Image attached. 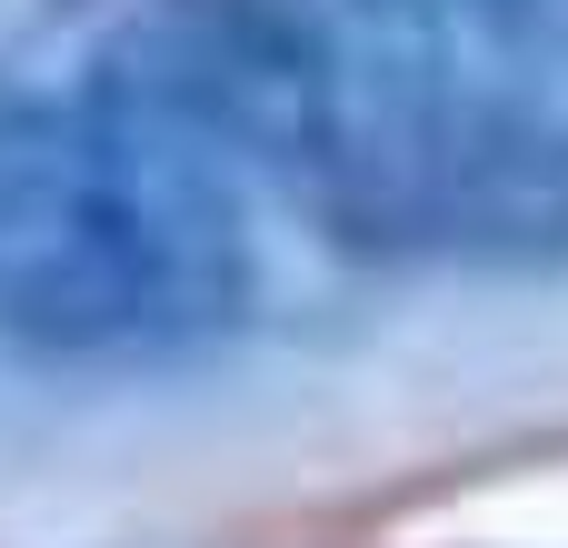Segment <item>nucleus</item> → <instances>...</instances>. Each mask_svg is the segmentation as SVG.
I'll use <instances>...</instances> for the list:
<instances>
[{
  "mask_svg": "<svg viewBox=\"0 0 568 548\" xmlns=\"http://www.w3.org/2000/svg\"><path fill=\"white\" fill-rule=\"evenodd\" d=\"M250 180L100 110L50 100L0 170V349L40 369H130L230 339L260 309Z\"/></svg>",
  "mask_w": 568,
  "mask_h": 548,
  "instance_id": "1",
  "label": "nucleus"
},
{
  "mask_svg": "<svg viewBox=\"0 0 568 548\" xmlns=\"http://www.w3.org/2000/svg\"><path fill=\"white\" fill-rule=\"evenodd\" d=\"M339 30L429 50V60H489V70L568 60V0H349Z\"/></svg>",
  "mask_w": 568,
  "mask_h": 548,
  "instance_id": "3",
  "label": "nucleus"
},
{
  "mask_svg": "<svg viewBox=\"0 0 568 548\" xmlns=\"http://www.w3.org/2000/svg\"><path fill=\"white\" fill-rule=\"evenodd\" d=\"M300 210L349 260L559 280L568 100L539 70L429 60L339 30V110Z\"/></svg>",
  "mask_w": 568,
  "mask_h": 548,
  "instance_id": "2",
  "label": "nucleus"
},
{
  "mask_svg": "<svg viewBox=\"0 0 568 548\" xmlns=\"http://www.w3.org/2000/svg\"><path fill=\"white\" fill-rule=\"evenodd\" d=\"M50 10H120L130 20V10H210V0H50Z\"/></svg>",
  "mask_w": 568,
  "mask_h": 548,
  "instance_id": "5",
  "label": "nucleus"
},
{
  "mask_svg": "<svg viewBox=\"0 0 568 548\" xmlns=\"http://www.w3.org/2000/svg\"><path fill=\"white\" fill-rule=\"evenodd\" d=\"M40 110H50V100H40V90H20V80H10V70H0V170H10V160H20V140H30V130H40Z\"/></svg>",
  "mask_w": 568,
  "mask_h": 548,
  "instance_id": "4",
  "label": "nucleus"
}]
</instances>
